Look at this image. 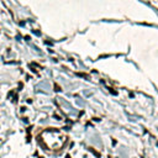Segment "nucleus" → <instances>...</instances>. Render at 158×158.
<instances>
[{"instance_id": "f257e3e1", "label": "nucleus", "mask_w": 158, "mask_h": 158, "mask_svg": "<svg viewBox=\"0 0 158 158\" xmlns=\"http://www.w3.org/2000/svg\"><path fill=\"white\" fill-rule=\"evenodd\" d=\"M41 137L49 149H61L67 142V136L58 130H46Z\"/></svg>"}]
</instances>
